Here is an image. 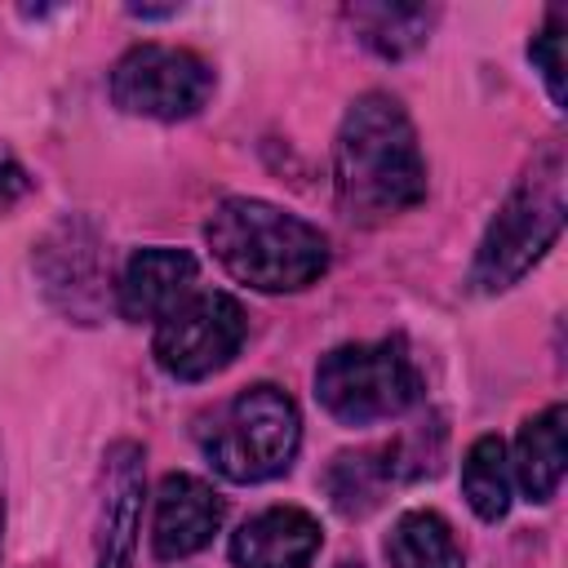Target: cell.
Returning <instances> with one entry per match:
<instances>
[{"label": "cell", "mask_w": 568, "mask_h": 568, "mask_svg": "<svg viewBox=\"0 0 568 568\" xmlns=\"http://www.w3.org/2000/svg\"><path fill=\"white\" fill-rule=\"evenodd\" d=\"M390 484H399L395 475V462H390V448H355V453H337L324 470V493L328 501L337 506V515L346 519H364L373 515Z\"/></svg>", "instance_id": "obj_14"}, {"label": "cell", "mask_w": 568, "mask_h": 568, "mask_svg": "<svg viewBox=\"0 0 568 568\" xmlns=\"http://www.w3.org/2000/svg\"><path fill=\"white\" fill-rule=\"evenodd\" d=\"M564 146L546 142L532 164L519 173V182L506 191L501 209L493 213L475 262H470V288L475 293H506L510 284H519L541 257L546 248L559 240L564 231Z\"/></svg>", "instance_id": "obj_3"}, {"label": "cell", "mask_w": 568, "mask_h": 568, "mask_svg": "<svg viewBox=\"0 0 568 568\" xmlns=\"http://www.w3.org/2000/svg\"><path fill=\"white\" fill-rule=\"evenodd\" d=\"M320 519L302 506H271L231 537L235 568H311L320 555Z\"/></svg>", "instance_id": "obj_12"}, {"label": "cell", "mask_w": 568, "mask_h": 568, "mask_svg": "<svg viewBox=\"0 0 568 568\" xmlns=\"http://www.w3.org/2000/svg\"><path fill=\"white\" fill-rule=\"evenodd\" d=\"M422 395L417 364L404 337L346 342L315 364V399L342 426H373L408 413Z\"/></svg>", "instance_id": "obj_5"}, {"label": "cell", "mask_w": 568, "mask_h": 568, "mask_svg": "<svg viewBox=\"0 0 568 568\" xmlns=\"http://www.w3.org/2000/svg\"><path fill=\"white\" fill-rule=\"evenodd\" d=\"M568 408L550 404L537 417H528L515 435V453L510 457V484L528 497V501H550L564 484V466H568V444H564V426Z\"/></svg>", "instance_id": "obj_13"}, {"label": "cell", "mask_w": 568, "mask_h": 568, "mask_svg": "<svg viewBox=\"0 0 568 568\" xmlns=\"http://www.w3.org/2000/svg\"><path fill=\"white\" fill-rule=\"evenodd\" d=\"M382 550H386L390 568H466V555H462L448 519L435 510H404L390 524Z\"/></svg>", "instance_id": "obj_15"}, {"label": "cell", "mask_w": 568, "mask_h": 568, "mask_svg": "<svg viewBox=\"0 0 568 568\" xmlns=\"http://www.w3.org/2000/svg\"><path fill=\"white\" fill-rule=\"evenodd\" d=\"M204 240L222 271L257 293H297L328 271V235L271 200H222L204 222Z\"/></svg>", "instance_id": "obj_2"}, {"label": "cell", "mask_w": 568, "mask_h": 568, "mask_svg": "<svg viewBox=\"0 0 568 568\" xmlns=\"http://www.w3.org/2000/svg\"><path fill=\"white\" fill-rule=\"evenodd\" d=\"M31 266L40 275L44 297L80 320L93 324L106 306V248L93 231L89 217H62L58 226L44 231V240L31 253Z\"/></svg>", "instance_id": "obj_8"}, {"label": "cell", "mask_w": 568, "mask_h": 568, "mask_svg": "<svg viewBox=\"0 0 568 568\" xmlns=\"http://www.w3.org/2000/svg\"><path fill=\"white\" fill-rule=\"evenodd\" d=\"M195 275H200V266L186 248H164V244L138 248L120 271L115 306L133 324H142V320L160 324L169 311H178L195 293Z\"/></svg>", "instance_id": "obj_11"}, {"label": "cell", "mask_w": 568, "mask_h": 568, "mask_svg": "<svg viewBox=\"0 0 568 568\" xmlns=\"http://www.w3.org/2000/svg\"><path fill=\"white\" fill-rule=\"evenodd\" d=\"M333 191L351 222H386L426 200V160L404 102L386 89L359 93L333 138Z\"/></svg>", "instance_id": "obj_1"}, {"label": "cell", "mask_w": 568, "mask_h": 568, "mask_svg": "<svg viewBox=\"0 0 568 568\" xmlns=\"http://www.w3.org/2000/svg\"><path fill=\"white\" fill-rule=\"evenodd\" d=\"M146 453L133 439H115L102 453L98 475V515H93V564L98 568H129L142 528V497H146Z\"/></svg>", "instance_id": "obj_9"}, {"label": "cell", "mask_w": 568, "mask_h": 568, "mask_svg": "<svg viewBox=\"0 0 568 568\" xmlns=\"http://www.w3.org/2000/svg\"><path fill=\"white\" fill-rule=\"evenodd\" d=\"M528 62L541 75L550 102L564 106V13L559 9H550L546 22H541V31L528 40Z\"/></svg>", "instance_id": "obj_18"}, {"label": "cell", "mask_w": 568, "mask_h": 568, "mask_svg": "<svg viewBox=\"0 0 568 568\" xmlns=\"http://www.w3.org/2000/svg\"><path fill=\"white\" fill-rule=\"evenodd\" d=\"M510 488L515 484H510V457H506L501 435H479L462 457V497H466V506L484 524H497L510 510Z\"/></svg>", "instance_id": "obj_17"}, {"label": "cell", "mask_w": 568, "mask_h": 568, "mask_svg": "<svg viewBox=\"0 0 568 568\" xmlns=\"http://www.w3.org/2000/svg\"><path fill=\"white\" fill-rule=\"evenodd\" d=\"M213 98V67L173 44H133L111 67V102L142 120H186Z\"/></svg>", "instance_id": "obj_7"}, {"label": "cell", "mask_w": 568, "mask_h": 568, "mask_svg": "<svg viewBox=\"0 0 568 568\" xmlns=\"http://www.w3.org/2000/svg\"><path fill=\"white\" fill-rule=\"evenodd\" d=\"M337 568H364V564H359V559H342Z\"/></svg>", "instance_id": "obj_20"}, {"label": "cell", "mask_w": 568, "mask_h": 568, "mask_svg": "<svg viewBox=\"0 0 568 568\" xmlns=\"http://www.w3.org/2000/svg\"><path fill=\"white\" fill-rule=\"evenodd\" d=\"M346 18H351L355 36L386 62L417 53L435 27V9H426V4H355V9H346Z\"/></svg>", "instance_id": "obj_16"}, {"label": "cell", "mask_w": 568, "mask_h": 568, "mask_svg": "<svg viewBox=\"0 0 568 568\" xmlns=\"http://www.w3.org/2000/svg\"><path fill=\"white\" fill-rule=\"evenodd\" d=\"M200 453L231 484H266L284 475L302 444V417L288 390L253 382L195 426Z\"/></svg>", "instance_id": "obj_4"}, {"label": "cell", "mask_w": 568, "mask_h": 568, "mask_svg": "<svg viewBox=\"0 0 568 568\" xmlns=\"http://www.w3.org/2000/svg\"><path fill=\"white\" fill-rule=\"evenodd\" d=\"M27 191H31V178H27V169L0 155V213H9V209H13V204L27 195Z\"/></svg>", "instance_id": "obj_19"}, {"label": "cell", "mask_w": 568, "mask_h": 568, "mask_svg": "<svg viewBox=\"0 0 568 568\" xmlns=\"http://www.w3.org/2000/svg\"><path fill=\"white\" fill-rule=\"evenodd\" d=\"M222 528V497L195 479V475H164L155 488V515H151V555L160 564L200 555L213 532Z\"/></svg>", "instance_id": "obj_10"}, {"label": "cell", "mask_w": 568, "mask_h": 568, "mask_svg": "<svg viewBox=\"0 0 568 568\" xmlns=\"http://www.w3.org/2000/svg\"><path fill=\"white\" fill-rule=\"evenodd\" d=\"M244 337H248L244 306L231 293L195 288L178 311L160 320L151 351L173 382H204L240 355Z\"/></svg>", "instance_id": "obj_6"}]
</instances>
